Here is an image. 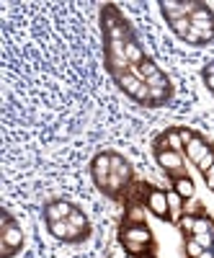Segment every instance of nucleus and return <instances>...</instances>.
Returning <instances> with one entry per match:
<instances>
[{
  "label": "nucleus",
  "mask_w": 214,
  "mask_h": 258,
  "mask_svg": "<svg viewBox=\"0 0 214 258\" xmlns=\"http://www.w3.org/2000/svg\"><path fill=\"white\" fill-rule=\"evenodd\" d=\"M163 13L168 21H178V18H188L191 13H196L201 8V3H194V0H186V3H176V0H163L160 3Z\"/></svg>",
  "instance_id": "1"
},
{
  "label": "nucleus",
  "mask_w": 214,
  "mask_h": 258,
  "mask_svg": "<svg viewBox=\"0 0 214 258\" xmlns=\"http://www.w3.org/2000/svg\"><path fill=\"white\" fill-rule=\"evenodd\" d=\"M21 243H24V232H21V227H18V225H13V220L3 212V230H0V245H8V248L18 250V248H21Z\"/></svg>",
  "instance_id": "2"
},
{
  "label": "nucleus",
  "mask_w": 214,
  "mask_h": 258,
  "mask_svg": "<svg viewBox=\"0 0 214 258\" xmlns=\"http://www.w3.org/2000/svg\"><path fill=\"white\" fill-rule=\"evenodd\" d=\"M109 178H111V155L101 153L93 160V181L98 183V188L109 191Z\"/></svg>",
  "instance_id": "3"
},
{
  "label": "nucleus",
  "mask_w": 214,
  "mask_h": 258,
  "mask_svg": "<svg viewBox=\"0 0 214 258\" xmlns=\"http://www.w3.org/2000/svg\"><path fill=\"white\" fill-rule=\"evenodd\" d=\"M147 207L160 220H168L170 217V207H168V194L165 191H158V188L147 191Z\"/></svg>",
  "instance_id": "4"
},
{
  "label": "nucleus",
  "mask_w": 214,
  "mask_h": 258,
  "mask_svg": "<svg viewBox=\"0 0 214 258\" xmlns=\"http://www.w3.org/2000/svg\"><path fill=\"white\" fill-rule=\"evenodd\" d=\"M49 232L54 235V238H59V240H80V235L85 230L70 225L67 220H57V222H49Z\"/></svg>",
  "instance_id": "5"
},
{
  "label": "nucleus",
  "mask_w": 214,
  "mask_h": 258,
  "mask_svg": "<svg viewBox=\"0 0 214 258\" xmlns=\"http://www.w3.org/2000/svg\"><path fill=\"white\" fill-rule=\"evenodd\" d=\"M121 240H132V243L150 245V240H153V232H150L145 225H129V227H124V232H121Z\"/></svg>",
  "instance_id": "6"
},
{
  "label": "nucleus",
  "mask_w": 214,
  "mask_h": 258,
  "mask_svg": "<svg viewBox=\"0 0 214 258\" xmlns=\"http://www.w3.org/2000/svg\"><path fill=\"white\" fill-rule=\"evenodd\" d=\"M158 163L165 170H173V173H181L183 170V155L173 153V150H163V153H158Z\"/></svg>",
  "instance_id": "7"
},
{
  "label": "nucleus",
  "mask_w": 214,
  "mask_h": 258,
  "mask_svg": "<svg viewBox=\"0 0 214 258\" xmlns=\"http://www.w3.org/2000/svg\"><path fill=\"white\" fill-rule=\"evenodd\" d=\"M70 214H73V207H70L67 202H52V204H47V209H44V217H47V222L67 220Z\"/></svg>",
  "instance_id": "8"
},
{
  "label": "nucleus",
  "mask_w": 214,
  "mask_h": 258,
  "mask_svg": "<svg viewBox=\"0 0 214 258\" xmlns=\"http://www.w3.org/2000/svg\"><path fill=\"white\" fill-rule=\"evenodd\" d=\"M116 83H119V88H121L124 93H129L132 98H137V96H139V91L145 88V83H142L139 78H134L132 73H124L121 78H116Z\"/></svg>",
  "instance_id": "9"
},
{
  "label": "nucleus",
  "mask_w": 214,
  "mask_h": 258,
  "mask_svg": "<svg viewBox=\"0 0 214 258\" xmlns=\"http://www.w3.org/2000/svg\"><path fill=\"white\" fill-rule=\"evenodd\" d=\"M173 191L178 194V197H183L186 202H191V199L196 197L194 181H191V178H186V176H176V181H173Z\"/></svg>",
  "instance_id": "10"
},
{
  "label": "nucleus",
  "mask_w": 214,
  "mask_h": 258,
  "mask_svg": "<svg viewBox=\"0 0 214 258\" xmlns=\"http://www.w3.org/2000/svg\"><path fill=\"white\" fill-rule=\"evenodd\" d=\"M206 150H209V145H206L201 137H194V140H191V142L186 145V155H188L191 160H194V163H199V160L204 158Z\"/></svg>",
  "instance_id": "11"
},
{
  "label": "nucleus",
  "mask_w": 214,
  "mask_h": 258,
  "mask_svg": "<svg viewBox=\"0 0 214 258\" xmlns=\"http://www.w3.org/2000/svg\"><path fill=\"white\" fill-rule=\"evenodd\" d=\"M111 173H114V176H121L126 183H129V178H132V168L126 165V160H124L121 155H111Z\"/></svg>",
  "instance_id": "12"
},
{
  "label": "nucleus",
  "mask_w": 214,
  "mask_h": 258,
  "mask_svg": "<svg viewBox=\"0 0 214 258\" xmlns=\"http://www.w3.org/2000/svg\"><path fill=\"white\" fill-rule=\"evenodd\" d=\"M126 59H129V64H142L147 57H145V52H142V47L137 44V41L129 36L126 39Z\"/></svg>",
  "instance_id": "13"
},
{
  "label": "nucleus",
  "mask_w": 214,
  "mask_h": 258,
  "mask_svg": "<svg viewBox=\"0 0 214 258\" xmlns=\"http://www.w3.org/2000/svg\"><path fill=\"white\" fill-rule=\"evenodd\" d=\"M165 142H168V150H173V153H186V142L181 140V132H168L165 135Z\"/></svg>",
  "instance_id": "14"
},
{
  "label": "nucleus",
  "mask_w": 214,
  "mask_h": 258,
  "mask_svg": "<svg viewBox=\"0 0 214 258\" xmlns=\"http://www.w3.org/2000/svg\"><path fill=\"white\" fill-rule=\"evenodd\" d=\"M158 73H160V70H158V64H155L153 59H145V62L139 64V75H137V78H139L142 83H147L150 78H155Z\"/></svg>",
  "instance_id": "15"
},
{
  "label": "nucleus",
  "mask_w": 214,
  "mask_h": 258,
  "mask_svg": "<svg viewBox=\"0 0 214 258\" xmlns=\"http://www.w3.org/2000/svg\"><path fill=\"white\" fill-rule=\"evenodd\" d=\"M188 21H191V24H209V21H214V16H211V11L206 6H201L196 13L188 16Z\"/></svg>",
  "instance_id": "16"
},
{
  "label": "nucleus",
  "mask_w": 214,
  "mask_h": 258,
  "mask_svg": "<svg viewBox=\"0 0 214 258\" xmlns=\"http://www.w3.org/2000/svg\"><path fill=\"white\" fill-rule=\"evenodd\" d=\"M170 29H173L181 39H186L188 36V31H191V21L188 18H178V21H170Z\"/></svg>",
  "instance_id": "17"
},
{
  "label": "nucleus",
  "mask_w": 214,
  "mask_h": 258,
  "mask_svg": "<svg viewBox=\"0 0 214 258\" xmlns=\"http://www.w3.org/2000/svg\"><path fill=\"white\" fill-rule=\"evenodd\" d=\"M196 31H199V36H201V41H209L211 36H214V21H209V24H191Z\"/></svg>",
  "instance_id": "18"
},
{
  "label": "nucleus",
  "mask_w": 214,
  "mask_h": 258,
  "mask_svg": "<svg viewBox=\"0 0 214 258\" xmlns=\"http://www.w3.org/2000/svg\"><path fill=\"white\" fill-rule=\"evenodd\" d=\"M170 96V88H150V103H163Z\"/></svg>",
  "instance_id": "19"
},
{
  "label": "nucleus",
  "mask_w": 214,
  "mask_h": 258,
  "mask_svg": "<svg viewBox=\"0 0 214 258\" xmlns=\"http://www.w3.org/2000/svg\"><path fill=\"white\" fill-rule=\"evenodd\" d=\"M129 222L132 225H145V209L142 207H137V204L129 207Z\"/></svg>",
  "instance_id": "20"
},
{
  "label": "nucleus",
  "mask_w": 214,
  "mask_h": 258,
  "mask_svg": "<svg viewBox=\"0 0 214 258\" xmlns=\"http://www.w3.org/2000/svg\"><path fill=\"white\" fill-rule=\"evenodd\" d=\"M67 222L70 225H75V227H88V220H85V214L80 212V209H73V214H70V217H67Z\"/></svg>",
  "instance_id": "21"
},
{
  "label": "nucleus",
  "mask_w": 214,
  "mask_h": 258,
  "mask_svg": "<svg viewBox=\"0 0 214 258\" xmlns=\"http://www.w3.org/2000/svg\"><path fill=\"white\" fill-rule=\"evenodd\" d=\"M145 85H147V88H170V83H168V78L163 73H158L155 78H150Z\"/></svg>",
  "instance_id": "22"
},
{
  "label": "nucleus",
  "mask_w": 214,
  "mask_h": 258,
  "mask_svg": "<svg viewBox=\"0 0 214 258\" xmlns=\"http://www.w3.org/2000/svg\"><path fill=\"white\" fill-rule=\"evenodd\" d=\"M168 207H170V212H173V214H178L181 207H183V197H178L176 191H170L168 194Z\"/></svg>",
  "instance_id": "23"
},
{
  "label": "nucleus",
  "mask_w": 214,
  "mask_h": 258,
  "mask_svg": "<svg viewBox=\"0 0 214 258\" xmlns=\"http://www.w3.org/2000/svg\"><path fill=\"white\" fill-rule=\"evenodd\" d=\"M186 253H188V258H199V255L204 253V248H201L194 238H188V240H186Z\"/></svg>",
  "instance_id": "24"
},
{
  "label": "nucleus",
  "mask_w": 214,
  "mask_h": 258,
  "mask_svg": "<svg viewBox=\"0 0 214 258\" xmlns=\"http://www.w3.org/2000/svg\"><path fill=\"white\" fill-rule=\"evenodd\" d=\"M191 238H194L204 250H209L211 248V243H214V238H211V232H199V235H191Z\"/></svg>",
  "instance_id": "25"
},
{
  "label": "nucleus",
  "mask_w": 214,
  "mask_h": 258,
  "mask_svg": "<svg viewBox=\"0 0 214 258\" xmlns=\"http://www.w3.org/2000/svg\"><path fill=\"white\" fill-rule=\"evenodd\" d=\"M214 165V153H211V150H206V153H204V158L196 163V168L201 170V173H206V170Z\"/></svg>",
  "instance_id": "26"
},
{
  "label": "nucleus",
  "mask_w": 214,
  "mask_h": 258,
  "mask_svg": "<svg viewBox=\"0 0 214 258\" xmlns=\"http://www.w3.org/2000/svg\"><path fill=\"white\" fill-rule=\"evenodd\" d=\"M178 222H181V230H183V232L194 235V227H196V217H194V214H186V217H181Z\"/></svg>",
  "instance_id": "27"
},
{
  "label": "nucleus",
  "mask_w": 214,
  "mask_h": 258,
  "mask_svg": "<svg viewBox=\"0 0 214 258\" xmlns=\"http://www.w3.org/2000/svg\"><path fill=\"white\" fill-rule=\"evenodd\" d=\"M199 232H214V225H211L209 220H204V217H196V227H194V235H199Z\"/></svg>",
  "instance_id": "28"
},
{
  "label": "nucleus",
  "mask_w": 214,
  "mask_h": 258,
  "mask_svg": "<svg viewBox=\"0 0 214 258\" xmlns=\"http://www.w3.org/2000/svg\"><path fill=\"white\" fill-rule=\"evenodd\" d=\"M124 243V248L129 250V253H145V248L147 245H142V243H132V240H121Z\"/></svg>",
  "instance_id": "29"
},
{
  "label": "nucleus",
  "mask_w": 214,
  "mask_h": 258,
  "mask_svg": "<svg viewBox=\"0 0 214 258\" xmlns=\"http://www.w3.org/2000/svg\"><path fill=\"white\" fill-rule=\"evenodd\" d=\"M204 80H206V85L214 91V62L211 64H206V70H204Z\"/></svg>",
  "instance_id": "30"
},
{
  "label": "nucleus",
  "mask_w": 214,
  "mask_h": 258,
  "mask_svg": "<svg viewBox=\"0 0 214 258\" xmlns=\"http://www.w3.org/2000/svg\"><path fill=\"white\" fill-rule=\"evenodd\" d=\"M204 178H206V186L214 191V165H211V168L206 170V173H204Z\"/></svg>",
  "instance_id": "31"
},
{
  "label": "nucleus",
  "mask_w": 214,
  "mask_h": 258,
  "mask_svg": "<svg viewBox=\"0 0 214 258\" xmlns=\"http://www.w3.org/2000/svg\"><path fill=\"white\" fill-rule=\"evenodd\" d=\"M199 258H214V253H211V250H204V253H201Z\"/></svg>",
  "instance_id": "32"
}]
</instances>
